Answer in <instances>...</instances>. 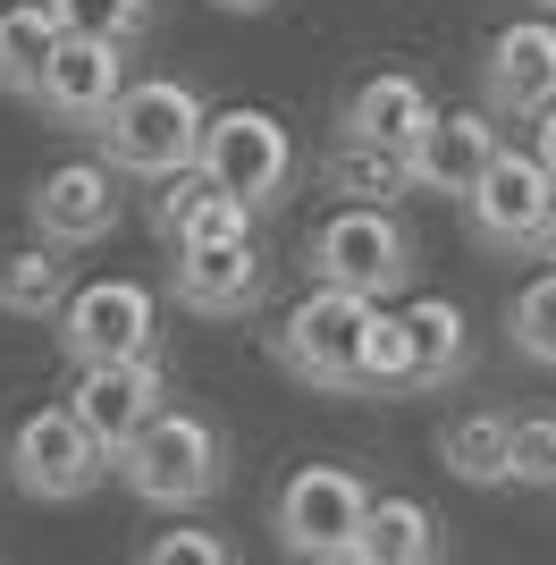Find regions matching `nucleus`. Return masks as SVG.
Returning <instances> with one entry per match:
<instances>
[{"mask_svg": "<svg viewBox=\"0 0 556 565\" xmlns=\"http://www.w3.org/2000/svg\"><path fill=\"white\" fill-rule=\"evenodd\" d=\"M203 127L211 102L185 85V76H127V94L110 102V118L93 127V152L118 169V178H169V169L203 161Z\"/></svg>", "mask_w": 556, "mask_h": 565, "instance_id": "obj_1", "label": "nucleus"}, {"mask_svg": "<svg viewBox=\"0 0 556 565\" xmlns=\"http://www.w3.org/2000/svg\"><path fill=\"white\" fill-rule=\"evenodd\" d=\"M118 481L127 498L161 507V515H185V507H211L228 490V430L211 414H185V405H161L152 423L118 448Z\"/></svg>", "mask_w": 556, "mask_h": 565, "instance_id": "obj_2", "label": "nucleus"}, {"mask_svg": "<svg viewBox=\"0 0 556 565\" xmlns=\"http://www.w3.org/2000/svg\"><path fill=\"white\" fill-rule=\"evenodd\" d=\"M371 312H379L371 296L312 279V296H303V305H287V321L270 330L278 372L303 380L312 397H363V338H371Z\"/></svg>", "mask_w": 556, "mask_h": 565, "instance_id": "obj_3", "label": "nucleus"}, {"mask_svg": "<svg viewBox=\"0 0 556 565\" xmlns=\"http://www.w3.org/2000/svg\"><path fill=\"white\" fill-rule=\"evenodd\" d=\"M303 270L321 287H354L371 305H388L414 287V228L396 220V203H338L303 236Z\"/></svg>", "mask_w": 556, "mask_h": 565, "instance_id": "obj_4", "label": "nucleus"}, {"mask_svg": "<svg viewBox=\"0 0 556 565\" xmlns=\"http://www.w3.org/2000/svg\"><path fill=\"white\" fill-rule=\"evenodd\" d=\"M118 472V456L85 430L76 405H43L9 430V481H18L34 507H85L101 481Z\"/></svg>", "mask_w": 556, "mask_h": 565, "instance_id": "obj_5", "label": "nucleus"}, {"mask_svg": "<svg viewBox=\"0 0 556 565\" xmlns=\"http://www.w3.org/2000/svg\"><path fill=\"white\" fill-rule=\"evenodd\" d=\"M548 212H556V169L539 161L532 143H498V161L481 169V186L463 194V228H472V245L498 254V262L539 254Z\"/></svg>", "mask_w": 556, "mask_h": 565, "instance_id": "obj_6", "label": "nucleus"}, {"mask_svg": "<svg viewBox=\"0 0 556 565\" xmlns=\"http://www.w3.org/2000/svg\"><path fill=\"white\" fill-rule=\"evenodd\" d=\"M203 169L220 178L228 194H245L254 212H278L303 178V152H296V127L261 102H236V110H211L203 127Z\"/></svg>", "mask_w": 556, "mask_h": 565, "instance_id": "obj_7", "label": "nucleus"}, {"mask_svg": "<svg viewBox=\"0 0 556 565\" xmlns=\"http://www.w3.org/2000/svg\"><path fill=\"white\" fill-rule=\"evenodd\" d=\"M363 515H371V481L363 472L303 465V472H287V490H278V507H270V541L287 548V557L329 565V557H354Z\"/></svg>", "mask_w": 556, "mask_h": 565, "instance_id": "obj_8", "label": "nucleus"}, {"mask_svg": "<svg viewBox=\"0 0 556 565\" xmlns=\"http://www.w3.org/2000/svg\"><path fill=\"white\" fill-rule=\"evenodd\" d=\"M270 254H261L254 236H220V245H178L169 262V305L194 312V321H254L270 305Z\"/></svg>", "mask_w": 556, "mask_h": 565, "instance_id": "obj_9", "label": "nucleus"}, {"mask_svg": "<svg viewBox=\"0 0 556 565\" xmlns=\"http://www.w3.org/2000/svg\"><path fill=\"white\" fill-rule=\"evenodd\" d=\"M51 330H60L68 363H118V354L161 347V305L136 279H85V287H68V305H60Z\"/></svg>", "mask_w": 556, "mask_h": 565, "instance_id": "obj_10", "label": "nucleus"}, {"mask_svg": "<svg viewBox=\"0 0 556 565\" xmlns=\"http://www.w3.org/2000/svg\"><path fill=\"white\" fill-rule=\"evenodd\" d=\"M118 94H127V43H110V34H68V25H60V43H51L43 76H34V110H43L51 127L93 136Z\"/></svg>", "mask_w": 556, "mask_h": 565, "instance_id": "obj_11", "label": "nucleus"}, {"mask_svg": "<svg viewBox=\"0 0 556 565\" xmlns=\"http://www.w3.org/2000/svg\"><path fill=\"white\" fill-rule=\"evenodd\" d=\"M118 212H127V178H118L101 152L43 169V178H34V194H25V220H34V236H51L60 254H85V245H101V236L118 228Z\"/></svg>", "mask_w": 556, "mask_h": 565, "instance_id": "obj_12", "label": "nucleus"}, {"mask_svg": "<svg viewBox=\"0 0 556 565\" xmlns=\"http://www.w3.org/2000/svg\"><path fill=\"white\" fill-rule=\"evenodd\" d=\"M498 143H506V118L489 110V102H472V110H439L430 127H421V143L405 152V169H414V194H439V203H463V194L481 186V169L498 161Z\"/></svg>", "mask_w": 556, "mask_h": 565, "instance_id": "obj_13", "label": "nucleus"}, {"mask_svg": "<svg viewBox=\"0 0 556 565\" xmlns=\"http://www.w3.org/2000/svg\"><path fill=\"white\" fill-rule=\"evenodd\" d=\"M68 405L85 414V430L101 439V448H127L152 414L169 405V372H161V354H118V363H76V388Z\"/></svg>", "mask_w": 556, "mask_h": 565, "instance_id": "obj_14", "label": "nucleus"}, {"mask_svg": "<svg viewBox=\"0 0 556 565\" xmlns=\"http://www.w3.org/2000/svg\"><path fill=\"white\" fill-rule=\"evenodd\" d=\"M481 102L514 127H532L556 102V18H514L481 51Z\"/></svg>", "mask_w": 556, "mask_h": 565, "instance_id": "obj_15", "label": "nucleus"}, {"mask_svg": "<svg viewBox=\"0 0 556 565\" xmlns=\"http://www.w3.org/2000/svg\"><path fill=\"white\" fill-rule=\"evenodd\" d=\"M143 220H152V236H161L169 254H178V245L254 236V220H261V212L245 203V194H228L203 161H194V169H169V178H152V203H143Z\"/></svg>", "mask_w": 556, "mask_h": 565, "instance_id": "obj_16", "label": "nucleus"}, {"mask_svg": "<svg viewBox=\"0 0 556 565\" xmlns=\"http://www.w3.org/2000/svg\"><path fill=\"white\" fill-rule=\"evenodd\" d=\"M439 118V94L421 85V76H405V68H388V76H363L346 94V136H371V143H388V152H414L421 143V127Z\"/></svg>", "mask_w": 556, "mask_h": 565, "instance_id": "obj_17", "label": "nucleus"}, {"mask_svg": "<svg viewBox=\"0 0 556 565\" xmlns=\"http://www.w3.org/2000/svg\"><path fill=\"white\" fill-rule=\"evenodd\" d=\"M405 312V338H414V397H439V388H456L463 372H472V330H463V305H447V296H414Z\"/></svg>", "mask_w": 556, "mask_h": 565, "instance_id": "obj_18", "label": "nucleus"}, {"mask_svg": "<svg viewBox=\"0 0 556 565\" xmlns=\"http://www.w3.org/2000/svg\"><path fill=\"white\" fill-rule=\"evenodd\" d=\"M447 523L421 498H371L363 532H354V565H439Z\"/></svg>", "mask_w": 556, "mask_h": 565, "instance_id": "obj_19", "label": "nucleus"}, {"mask_svg": "<svg viewBox=\"0 0 556 565\" xmlns=\"http://www.w3.org/2000/svg\"><path fill=\"white\" fill-rule=\"evenodd\" d=\"M439 465L463 490H506L514 481V414H456V423H439Z\"/></svg>", "mask_w": 556, "mask_h": 565, "instance_id": "obj_20", "label": "nucleus"}, {"mask_svg": "<svg viewBox=\"0 0 556 565\" xmlns=\"http://www.w3.org/2000/svg\"><path fill=\"white\" fill-rule=\"evenodd\" d=\"M321 186L338 203H405L414 169H405V152H388V143H371V136H338L329 161H321Z\"/></svg>", "mask_w": 556, "mask_h": 565, "instance_id": "obj_21", "label": "nucleus"}, {"mask_svg": "<svg viewBox=\"0 0 556 565\" xmlns=\"http://www.w3.org/2000/svg\"><path fill=\"white\" fill-rule=\"evenodd\" d=\"M68 305V262L51 236H25L0 254V312H18V321H60Z\"/></svg>", "mask_w": 556, "mask_h": 565, "instance_id": "obj_22", "label": "nucleus"}, {"mask_svg": "<svg viewBox=\"0 0 556 565\" xmlns=\"http://www.w3.org/2000/svg\"><path fill=\"white\" fill-rule=\"evenodd\" d=\"M51 43H60V9L51 0H9L0 9V94L34 102V76H43Z\"/></svg>", "mask_w": 556, "mask_h": 565, "instance_id": "obj_23", "label": "nucleus"}, {"mask_svg": "<svg viewBox=\"0 0 556 565\" xmlns=\"http://www.w3.org/2000/svg\"><path fill=\"white\" fill-rule=\"evenodd\" d=\"M506 338H514V354H523V363L556 372V262L506 296Z\"/></svg>", "mask_w": 556, "mask_h": 565, "instance_id": "obj_24", "label": "nucleus"}, {"mask_svg": "<svg viewBox=\"0 0 556 565\" xmlns=\"http://www.w3.org/2000/svg\"><path fill=\"white\" fill-rule=\"evenodd\" d=\"M363 397H414V338H405V312L379 305L363 338Z\"/></svg>", "mask_w": 556, "mask_h": 565, "instance_id": "obj_25", "label": "nucleus"}, {"mask_svg": "<svg viewBox=\"0 0 556 565\" xmlns=\"http://www.w3.org/2000/svg\"><path fill=\"white\" fill-rule=\"evenodd\" d=\"M51 9H60L68 34H110V43H127V51L152 34V0H51Z\"/></svg>", "mask_w": 556, "mask_h": 565, "instance_id": "obj_26", "label": "nucleus"}, {"mask_svg": "<svg viewBox=\"0 0 556 565\" xmlns=\"http://www.w3.org/2000/svg\"><path fill=\"white\" fill-rule=\"evenodd\" d=\"M514 481L556 490V414H514Z\"/></svg>", "mask_w": 556, "mask_h": 565, "instance_id": "obj_27", "label": "nucleus"}, {"mask_svg": "<svg viewBox=\"0 0 556 565\" xmlns=\"http://www.w3.org/2000/svg\"><path fill=\"white\" fill-rule=\"evenodd\" d=\"M143 557L152 565H185V557L194 565H228V541H220V532H169V541H152Z\"/></svg>", "mask_w": 556, "mask_h": 565, "instance_id": "obj_28", "label": "nucleus"}, {"mask_svg": "<svg viewBox=\"0 0 556 565\" xmlns=\"http://www.w3.org/2000/svg\"><path fill=\"white\" fill-rule=\"evenodd\" d=\"M532 152H539V161H548V169H556V102H548V110H539V118H532Z\"/></svg>", "mask_w": 556, "mask_h": 565, "instance_id": "obj_29", "label": "nucleus"}, {"mask_svg": "<svg viewBox=\"0 0 556 565\" xmlns=\"http://www.w3.org/2000/svg\"><path fill=\"white\" fill-rule=\"evenodd\" d=\"M211 9H228V18H261V9H278V0H211Z\"/></svg>", "mask_w": 556, "mask_h": 565, "instance_id": "obj_30", "label": "nucleus"}, {"mask_svg": "<svg viewBox=\"0 0 556 565\" xmlns=\"http://www.w3.org/2000/svg\"><path fill=\"white\" fill-rule=\"evenodd\" d=\"M539 262H556V212H548V236H539Z\"/></svg>", "mask_w": 556, "mask_h": 565, "instance_id": "obj_31", "label": "nucleus"}, {"mask_svg": "<svg viewBox=\"0 0 556 565\" xmlns=\"http://www.w3.org/2000/svg\"><path fill=\"white\" fill-rule=\"evenodd\" d=\"M539 9H556V0H539Z\"/></svg>", "mask_w": 556, "mask_h": 565, "instance_id": "obj_32", "label": "nucleus"}]
</instances>
